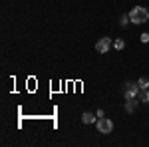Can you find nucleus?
I'll list each match as a JSON object with an SVG mask.
<instances>
[{
    "label": "nucleus",
    "mask_w": 149,
    "mask_h": 147,
    "mask_svg": "<svg viewBox=\"0 0 149 147\" xmlns=\"http://www.w3.org/2000/svg\"><path fill=\"white\" fill-rule=\"evenodd\" d=\"M95 123H97V131L100 133H111L113 131V121L107 119V117H100Z\"/></svg>",
    "instance_id": "nucleus-3"
},
{
    "label": "nucleus",
    "mask_w": 149,
    "mask_h": 147,
    "mask_svg": "<svg viewBox=\"0 0 149 147\" xmlns=\"http://www.w3.org/2000/svg\"><path fill=\"white\" fill-rule=\"evenodd\" d=\"M95 115H97V117H103L105 113H103V109H97V111H95Z\"/></svg>",
    "instance_id": "nucleus-12"
},
{
    "label": "nucleus",
    "mask_w": 149,
    "mask_h": 147,
    "mask_svg": "<svg viewBox=\"0 0 149 147\" xmlns=\"http://www.w3.org/2000/svg\"><path fill=\"white\" fill-rule=\"evenodd\" d=\"M81 121H84V123H93V121H97V119H95V115H93L92 111H86V113H81Z\"/></svg>",
    "instance_id": "nucleus-5"
},
{
    "label": "nucleus",
    "mask_w": 149,
    "mask_h": 147,
    "mask_svg": "<svg viewBox=\"0 0 149 147\" xmlns=\"http://www.w3.org/2000/svg\"><path fill=\"white\" fill-rule=\"evenodd\" d=\"M113 48L115 50H123V48H125V42H123L121 38H117V40L113 42Z\"/></svg>",
    "instance_id": "nucleus-9"
},
{
    "label": "nucleus",
    "mask_w": 149,
    "mask_h": 147,
    "mask_svg": "<svg viewBox=\"0 0 149 147\" xmlns=\"http://www.w3.org/2000/svg\"><path fill=\"white\" fill-rule=\"evenodd\" d=\"M129 20L133 24H145L149 20V10L145 6H135L133 10L129 12Z\"/></svg>",
    "instance_id": "nucleus-1"
},
{
    "label": "nucleus",
    "mask_w": 149,
    "mask_h": 147,
    "mask_svg": "<svg viewBox=\"0 0 149 147\" xmlns=\"http://www.w3.org/2000/svg\"><path fill=\"white\" fill-rule=\"evenodd\" d=\"M139 102L141 103H149V90H141V93H139Z\"/></svg>",
    "instance_id": "nucleus-7"
},
{
    "label": "nucleus",
    "mask_w": 149,
    "mask_h": 147,
    "mask_svg": "<svg viewBox=\"0 0 149 147\" xmlns=\"http://www.w3.org/2000/svg\"><path fill=\"white\" fill-rule=\"evenodd\" d=\"M129 22H131V20H129V14H123V16H121V22H119V24H121V26H127Z\"/></svg>",
    "instance_id": "nucleus-10"
},
{
    "label": "nucleus",
    "mask_w": 149,
    "mask_h": 147,
    "mask_svg": "<svg viewBox=\"0 0 149 147\" xmlns=\"http://www.w3.org/2000/svg\"><path fill=\"white\" fill-rule=\"evenodd\" d=\"M139 86L137 84H133V82H127L125 86H123V95H125V100H137L139 98Z\"/></svg>",
    "instance_id": "nucleus-2"
},
{
    "label": "nucleus",
    "mask_w": 149,
    "mask_h": 147,
    "mask_svg": "<svg viewBox=\"0 0 149 147\" xmlns=\"http://www.w3.org/2000/svg\"><path fill=\"white\" fill-rule=\"evenodd\" d=\"M111 46H113L111 38H100V40H97V44H95V50H97L100 54H107Z\"/></svg>",
    "instance_id": "nucleus-4"
},
{
    "label": "nucleus",
    "mask_w": 149,
    "mask_h": 147,
    "mask_svg": "<svg viewBox=\"0 0 149 147\" xmlns=\"http://www.w3.org/2000/svg\"><path fill=\"white\" fill-rule=\"evenodd\" d=\"M137 86H139V90H149V79L147 78H139Z\"/></svg>",
    "instance_id": "nucleus-6"
},
{
    "label": "nucleus",
    "mask_w": 149,
    "mask_h": 147,
    "mask_svg": "<svg viewBox=\"0 0 149 147\" xmlns=\"http://www.w3.org/2000/svg\"><path fill=\"white\" fill-rule=\"evenodd\" d=\"M135 103H137L135 100H127V102H125V109H127L129 113H131L133 109H135Z\"/></svg>",
    "instance_id": "nucleus-8"
},
{
    "label": "nucleus",
    "mask_w": 149,
    "mask_h": 147,
    "mask_svg": "<svg viewBox=\"0 0 149 147\" xmlns=\"http://www.w3.org/2000/svg\"><path fill=\"white\" fill-rule=\"evenodd\" d=\"M141 42H143V44H147V42H149V34H147V32L141 34Z\"/></svg>",
    "instance_id": "nucleus-11"
}]
</instances>
